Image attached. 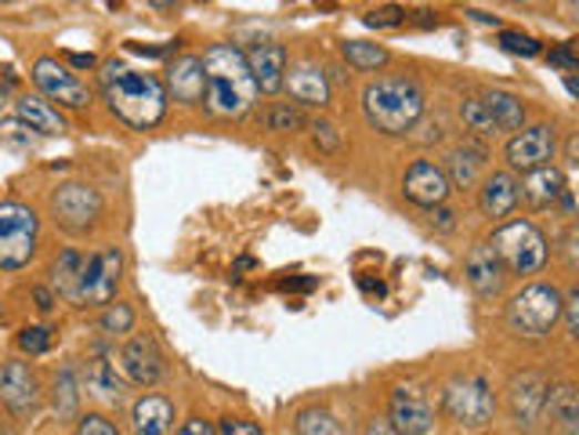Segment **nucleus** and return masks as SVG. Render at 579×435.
Returning a JSON list of instances; mask_svg holds the SVG:
<instances>
[{"mask_svg": "<svg viewBox=\"0 0 579 435\" xmlns=\"http://www.w3.org/2000/svg\"><path fill=\"white\" fill-rule=\"evenodd\" d=\"M489 247L500 257L504 272H511V276H536L550 257L547 236L540 233V225L529 222V218H511V222H504L492 233Z\"/></svg>", "mask_w": 579, "mask_h": 435, "instance_id": "nucleus-4", "label": "nucleus"}, {"mask_svg": "<svg viewBox=\"0 0 579 435\" xmlns=\"http://www.w3.org/2000/svg\"><path fill=\"white\" fill-rule=\"evenodd\" d=\"M0 320H4V308H0Z\"/></svg>", "mask_w": 579, "mask_h": 435, "instance_id": "nucleus-54", "label": "nucleus"}, {"mask_svg": "<svg viewBox=\"0 0 579 435\" xmlns=\"http://www.w3.org/2000/svg\"><path fill=\"white\" fill-rule=\"evenodd\" d=\"M80 272H84V254L73 247L62 251L51 265V294H59L69 305L84 308L80 305Z\"/></svg>", "mask_w": 579, "mask_h": 435, "instance_id": "nucleus-27", "label": "nucleus"}, {"mask_svg": "<svg viewBox=\"0 0 579 435\" xmlns=\"http://www.w3.org/2000/svg\"><path fill=\"white\" fill-rule=\"evenodd\" d=\"M134 435H171L174 428V403L163 396H142L131 406Z\"/></svg>", "mask_w": 579, "mask_h": 435, "instance_id": "nucleus-25", "label": "nucleus"}, {"mask_svg": "<svg viewBox=\"0 0 579 435\" xmlns=\"http://www.w3.org/2000/svg\"><path fill=\"white\" fill-rule=\"evenodd\" d=\"M123 280V254L116 247L94 251L80 272V305H109Z\"/></svg>", "mask_w": 579, "mask_h": 435, "instance_id": "nucleus-10", "label": "nucleus"}, {"mask_svg": "<svg viewBox=\"0 0 579 435\" xmlns=\"http://www.w3.org/2000/svg\"><path fill=\"white\" fill-rule=\"evenodd\" d=\"M283 287H286V291H290V287H294V291H312V287H315V280H294V283L286 280Z\"/></svg>", "mask_w": 579, "mask_h": 435, "instance_id": "nucleus-51", "label": "nucleus"}, {"mask_svg": "<svg viewBox=\"0 0 579 435\" xmlns=\"http://www.w3.org/2000/svg\"><path fill=\"white\" fill-rule=\"evenodd\" d=\"M16 117L33 134H44V139H59V134L69 131L62 109L51 105L44 94H19V99H16Z\"/></svg>", "mask_w": 579, "mask_h": 435, "instance_id": "nucleus-23", "label": "nucleus"}, {"mask_svg": "<svg viewBox=\"0 0 579 435\" xmlns=\"http://www.w3.org/2000/svg\"><path fill=\"white\" fill-rule=\"evenodd\" d=\"M0 403L8 406L11 414H33L40 406V381L30 371V363L11 360L4 371H0Z\"/></svg>", "mask_w": 579, "mask_h": 435, "instance_id": "nucleus-16", "label": "nucleus"}, {"mask_svg": "<svg viewBox=\"0 0 579 435\" xmlns=\"http://www.w3.org/2000/svg\"><path fill=\"white\" fill-rule=\"evenodd\" d=\"M561 316H565V334H579V291L572 287L569 294H561Z\"/></svg>", "mask_w": 579, "mask_h": 435, "instance_id": "nucleus-41", "label": "nucleus"}, {"mask_svg": "<svg viewBox=\"0 0 579 435\" xmlns=\"http://www.w3.org/2000/svg\"><path fill=\"white\" fill-rule=\"evenodd\" d=\"M431 225H438L443 233H453V229H457V214L446 208H431Z\"/></svg>", "mask_w": 579, "mask_h": 435, "instance_id": "nucleus-45", "label": "nucleus"}, {"mask_svg": "<svg viewBox=\"0 0 579 435\" xmlns=\"http://www.w3.org/2000/svg\"><path fill=\"white\" fill-rule=\"evenodd\" d=\"M99 91H102V102L109 105V113H113L120 124H128L131 131H149L167 117L171 99L156 73L131 70V65L113 59L102 65Z\"/></svg>", "mask_w": 579, "mask_h": 435, "instance_id": "nucleus-1", "label": "nucleus"}, {"mask_svg": "<svg viewBox=\"0 0 579 435\" xmlns=\"http://www.w3.org/2000/svg\"><path fill=\"white\" fill-rule=\"evenodd\" d=\"M388 421L398 435H427L435 428V406L413 385H398L388 403Z\"/></svg>", "mask_w": 579, "mask_h": 435, "instance_id": "nucleus-13", "label": "nucleus"}, {"mask_svg": "<svg viewBox=\"0 0 579 435\" xmlns=\"http://www.w3.org/2000/svg\"><path fill=\"white\" fill-rule=\"evenodd\" d=\"M443 411L464 428H486L496 414V396L489 381L478 374L453 377L443 392Z\"/></svg>", "mask_w": 579, "mask_h": 435, "instance_id": "nucleus-8", "label": "nucleus"}, {"mask_svg": "<svg viewBox=\"0 0 579 435\" xmlns=\"http://www.w3.org/2000/svg\"><path fill=\"white\" fill-rule=\"evenodd\" d=\"M51 406H54V414H59V421H73L80 414V385H77L73 371L54 374V381H51Z\"/></svg>", "mask_w": 579, "mask_h": 435, "instance_id": "nucleus-30", "label": "nucleus"}, {"mask_svg": "<svg viewBox=\"0 0 579 435\" xmlns=\"http://www.w3.org/2000/svg\"><path fill=\"white\" fill-rule=\"evenodd\" d=\"M460 120H464V131H471L475 139H492V134H496L489 109L481 105L478 94H467V99L460 102Z\"/></svg>", "mask_w": 579, "mask_h": 435, "instance_id": "nucleus-33", "label": "nucleus"}, {"mask_svg": "<svg viewBox=\"0 0 579 435\" xmlns=\"http://www.w3.org/2000/svg\"><path fill=\"white\" fill-rule=\"evenodd\" d=\"M88 392L91 396L105 399L109 406H120L123 403V381L116 377V366L109 360H88Z\"/></svg>", "mask_w": 579, "mask_h": 435, "instance_id": "nucleus-29", "label": "nucleus"}, {"mask_svg": "<svg viewBox=\"0 0 579 435\" xmlns=\"http://www.w3.org/2000/svg\"><path fill=\"white\" fill-rule=\"evenodd\" d=\"M19 352H26V356H44V352L51 348V331L48 326H26V331H19Z\"/></svg>", "mask_w": 579, "mask_h": 435, "instance_id": "nucleus-38", "label": "nucleus"}, {"mask_svg": "<svg viewBox=\"0 0 579 435\" xmlns=\"http://www.w3.org/2000/svg\"><path fill=\"white\" fill-rule=\"evenodd\" d=\"M565 189H569V182H565V171L555 168V163H544V168L526 174V182H518V193L532 211L558 208V196L565 193Z\"/></svg>", "mask_w": 579, "mask_h": 435, "instance_id": "nucleus-21", "label": "nucleus"}, {"mask_svg": "<svg viewBox=\"0 0 579 435\" xmlns=\"http://www.w3.org/2000/svg\"><path fill=\"white\" fill-rule=\"evenodd\" d=\"M283 91H286L297 105H315V109L329 105V77H326L323 65L312 62V59L286 62Z\"/></svg>", "mask_w": 579, "mask_h": 435, "instance_id": "nucleus-14", "label": "nucleus"}, {"mask_svg": "<svg viewBox=\"0 0 579 435\" xmlns=\"http://www.w3.org/2000/svg\"><path fill=\"white\" fill-rule=\"evenodd\" d=\"M203 109L217 120H236L246 117L257 102L254 73L246 65V54L240 44H211L203 54Z\"/></svg>", "mask_w": 579, "mask_h": 435, "instance_id": "nucleus-2", "label": "nucleus"}, {"mask_svg": "<svg viewBox=\"0 0 579 435\" xmlns=\"http://www.w3.org/2000/svg\"><path fill=\"white\" fill-rule=\"evenodd\" d=\"M547 377L544 374H518L511 385H507V406H511V417L518 428H536V421L544 417L547 403Z\"/></svg>", "mask_w": 579, "mask_h": 435, "instance_id": "nucleus-15", "label": "nucleus"}, {"mask_svg": "<svg viewBox=\"0 0 579 435\" xmlns=\"http://www.w3.org/2000/svg\"><path fill=\"white\" fill-rule=\"evenodd\" d=\"M544 414H550V421L561 428V435H576V425H579V392H576V385H569V381H565V385H550Z\"/></svg>", "mask_w": 579, "mask_h": 435, "instance_id": "nucleus-28", "label": "nucleus"}, {"mask_svg": "<svg viewBox=\"0 0 579 435\" xmlns=\"http://www.w3.org/2000/svg\"><path fill=\"white\" fill-rule=\"evenodd\" d=\"M294 435H348V428H344L341 421H337L334 414H329V411H319V406H308V411L297 414Z\"/></svg>", "mask_w": 579, "mask_h": 435, "instance_id": "nucleus-32", "label": "nucleus"}, {"mask_svg": "<svg viewBox=\"0 0 579 435\" xmlns=\"http://www.w3.org/2000/svg\"><path fill=\"white\" fill-rule=\"evenodd\" d=\"M561 320V291L555 283H529L507 302V326L526 342H544Z\"/></svg>", "mask_w": 579, "mask_h": 435, "instance_id": "nucleus-5", "label": "nucleus"}, {"mask_svg": "<svg viewBox=\"0 0 579 435\" xmlns=\"http://www.w3.org/2000/svg\"><path fill=\"white\" fill-rule=\"evenodd\" d=\"M521 203V193H518V179L515 171H492L486 182L478 189V208L492 222H504V218H511L515 208Z\"/></svg>", "mask_w": 579, "mask_h": 435, "instance_id": "nucleus-20", "label": "nucleus"}, {"mask_svg": "<svg viewBox=\"0 0 579 435\" xmlns=\"http://www.w3.org/2000/svg\"><path fill=\"white\" fill-rule=\"evenodd\" d=\"M312 139L319 153H337L341 149V131L337 124H329V120H312Z\"/></svg>", "mask_w": 579, "mask_h": 435, "instance_id": "nucleus-39", "label": "nucleus"}, {"mask_svg": "<svg viewBox=\"0 0 579 435\" xmlns=\"http://www.w3.org/2000/svg\"><path fill=\"white\" fill-rule=\"evenodd\" d=\"M120 366L131 385H142V388H153L163 377V356L149 334H134L131 342L120 348Z\"/></svg>", "mask_w": 579, "mask_h": 435, "instance_id": "nucleus-17", "label": "nucleus"}, {"mask_svg": "<svg viewBox=\"0 0 579 435\" xmlns=\"http://www.w3.org/2000/svg\"><path fill=\"white\" fill-rule=\"evenodd\" d=\"M547 62L555 65V70L576 73V70H579V59H576V44H572V40H565V44L550 48V51H547Z\"/></svg>", "mask_w": 579, "mask_h": 435, "instance_id": "nucleus-40", "label": "nucleus"}, {"mask_svg": "<svg viewBox=\"0 0 579 435\" xmlns=\"http://www.w3.org/2000/svg\"><path fill=\"white\" fill-rule=\"evenodd\" d=\"M30 80L37 84V94H44L51 105L59 102V109H88L91 105V88L73 70H65L59 59H51V54L33 62Z\"/></svg>", "mask_w": 579, "mask_h": 435, "instance_id": "nucleus-9", "label": "nucleus"}, {"mask_svg": "<svg viewBox=\"0 0 579 435\" xmlns=\"http://www.w3.org/2000/svg\"><path fill=\"white\" fill-rule=\"evenodd\" d=\"M33 302H37L40 312H51V308H54V294H51V287H33Z\"/></svg>", "mask_w": 579, "mask_h": 435, "instance_id": "nucleus-47", "label": "nucleus"}, {"mask_svg": "<svg viewBox=\"0 0 579 435\" xmlns=\"http://www.w3.org/2000/svg\"><path fill=\"white\" fill-rule=\"evenodd\" d=\"M69 62H73L77 70H91V65H94V54H69Z\"/></svg>", "mask_w": 579, "mask_h": 435, "instance_id": "nucleus-50", "label": "nucleus"}, {"mask_svg": "<svg viewBox=\"0 0 579 435\" xmlns=\"http://www.w3.org/2000/svg\"><path fill=\"white\" fill-rule=\"evenodd\" d=\"M427 94L417 77L409 73H388L369 80L363 88V117L366 124L388 134V139H406L413 128L424 120Z\"/></svg>", "mask_w": 579, "mask_h": 435, "instance_id": "nucleus-3", "label": "nucleus"}, {"mask_svg": "<svg viewBox=\"0 0 579 435\" xmlns=\"http://www.w3.org/2000/svg\"><path fill=\"white\" fill-rule=\"evenodd\" d=\"M174 435H217V428L203 417H189V421H182V428H177Z\"/></svg>", "mask_w": 579, "mask_h": 435, "instance_id": "nucleus-44", "label": "nucleus"}, {"mask_svg": "<svg viewBox=\"0 0 579 435\" xmlns=\"http://www.w3.org/2000/svg\"><path fill=\"white\" fill-rule=\"evenodd\" d=\"M243 54H246V65H251V73H254L257 91H265V94L283 91V73H286V62H290L283 44H275V40H257V44H251V51H243Z\"/></svg>", "mask_w": 579, "mask_h": 435, "instance_id": "nucleus-19", "label": "nucleus"}, {"mask_svg": "<svg viewBox=\"0 0 579 435\" xmlns=\"http://www.w3.org/2000/svg\"><path fill=\"white\" fill-rule=\"evenodd\" d=\"M369 30H398V26H406L409 16H406V8H398V4H384V8H374L369 16L363 19Z\"/></svg>", "mask_w": 579, "mask_h": 435, "instance_id": "nucleus-37", "label": "nucleus"}, {"mask_svg": "<svg viewBox=\"0 0 579 435\" xmlns=\"http://www.w3.org/2000/svg\"><path fill=\"white\" fill-rule=\"evenodd\" d=\"M51 218L54 225L65 229L69 236H84L99 225V218L105 211V200L94 185L88 182H65L51 193Z\"/></svg>", "mask_w": 579, "mask_h": 435, "instance_id": "nucleus-7", "label": "nucleus"}, {"mask_svg": "<svg viewBox=\"0 0 579 435\" xmlns=\"http://www.w3.org/2000/svg\"><path fill=\"white\" fill-rule=\"evenodd\" d=\"M521 4H529V0H521Z\"/></svg>", "mask_w": 579, "mask_h": 435, "instance_id": "nucleus-55", "label": "nucleus"}, {"mask_svg": "<svg viewBox=\"0 0 579 435\" xmlns=\"http://www.w3.org/2000/svg\"><path fill=\"white\" fill-rule=\"evenodd\" d=\"M308 120H305V113H301V105L297 102H272V109H268V128L272 131H301L305 128Z\"/></svg>", "mask_w": 579, "mask_h": 435, "instance_id": "nucleus-34", "label": "nucleus"}, {"mask_svg": "<svg viewBox=\"0 0 579 435\" xmlns=\"http://www.w3.org/2000/svg\"><path fill=\"white\" fill-rule=\"evenodd\" d=\"M77 435H120L113 421H105L102 414H88L77 421Z\"/></svg>", "mask_w": 579, "mask_h": 435, "instance_id": "nucleus-42", "label": "nucleus"}, {"mask_svg": "<svg viewBox=\"0 0 579 435\" xmlns=\"http://www.w3.org/2000/svg\"><path fill=\"white\" fill-rule=\"evenodd\" d=\"M558 153V131L555 124H529L511 134L504 156H507V171H521L529 174L536 168H544Z\"/></svg>", "mask_w": 579, "mask_h": 435, "instance_id": "nucleus-11", "label": "nucleus"}, {"mask_svg": "<svg viewBox=\"0 0 579 435\" xmlns=\"http://www.w3.org/2000/svg\"><path fill=\"white\" fill-rule=\"evenodd\" d=\"M496 44L507 54H521V59H536V54H544V44L529 33H518V30H500L496 33Z\"/></svg>", "mask_w": 579, "mask_h": 435, "instance_id": "nucleus-35", "label": "nucleus"}, {"mask_svg": "<svg viewBox=\"0 0 579 435\" xmlns=\"http://www.w3.org/2000/svg\"><path fill=\"white\" fill-rule=\"evenodd\" d=\"M163 88H167V99L182 102V105H196L203 102V62L200 54H177L167 70V80H163Z\"/></svg>", "mask_w": 579, "mask_h": 435, "instance_id": "nucleus-22", "label": "nucleus"}, {"mask_svg": "<svg viewBox=\"0 0 579 435\" xmlns=\"http://www.w3.org/2000/svg\"><path fill=\"white\" fill-rule=\"evenodd\" d=\"M217 435H265V432H261V425H254V421L222 417V425H217Z\"/></svg>", "mask_w": 579, "mask_h": 435, "instance_id": "nucleus-43", "label": "nucleus"}, {"mask_svg": "<svg viewBox=\"0 0 579 435\" xmlns=\"http://www.w3.org/2000/svg\"><path fill=\"white\" fill-rule=\"evenodd\" d=\"M453 185L446 179V171L438 168L435 160H413L406 174H403V196L409 203H417V208L431 211V208H443L449 200Z\"/></svg>", "mask_w": 579, "mask_h": 435, "instance_id": "nucleus-12", "label": "nucleus"}, {"mask_svg": "<svg viewBox=\"0 0 579 435\" xmlns=\"http://www.w3.org/2000/svg\"><path fill=\"white\" fill-rule=\"evenodd\" d=\"M40 218L30 203L4 200L0 203V269L19 272L37 257Z\"/></svg>", "mask_w": 579, "mask_h": 435, "instance_id": "nucleus-6", "label": "nucleus"}, {"mask_svg": "<svg viewBox=\"0 0 579 435\" xmlns=\"http://www.w3.org/2000/svg\"><path fill=\"white\" fill-rule=\"evenodd\" d=\"M558 203H561L565 218H576V196H572V189H565V193L558 196Z\"/></svg>", "mask_w": 579, "mask_h": 435, "instance_id": "nucleus-49", "label": "nucleus"}, {"mask_svg": "<svg viewBox=\"0 0 579 435\" xmlns=\"http://www.w3.org/2000/svg\"><path fill=\"white\" fill-rule=\"evenodd\" d=\"M486 160H489L486 145H481V142H464V145H457L446 156L443 171H446V179H449L453 189H475L481 182V174H486Z\"/></svg>", "mask_w": 579, "mask_h": 435, "instance_id": "nucleus-24", "label": "nucleus"}, {"mask_svg": "<svg viewBox=\"0 0 579 435\" xmlns=\"http://www.w3.org/2000/svg\"><path fill=\"white\" fill-rule=\"evenodd\" d=\"M102 331L105 334H131L134 331V308L128 302H109L102 312Z\"/></svg>", "mask_w": 579, "mask_h": 435, "instance_id": "nucleus-36", "label": "nucleus"}, {"mask_svg": "<svg viewBox=\"0 0 579 435\" xmlns=\"http://www.w3.org/2000/svg\"><path fill=\"white\" fill-rule=\"evenodd\" d=\"M149 4H153L156 11H167V8H174V4H177V0H149Z\"/></svg>", "mask_w": 579, "mask_h": 435, "instance_id": "nucleus-53", "label": "nucleus"}, {"mask_svg": "<svg viewBox=\"0 0 579 435\" xmlns=\"http://www.w3.org/2000/svg\"><path fill=\"white\" fill-rule=\"evenodd\" d=\"M366 435H398V432L392 428V421H388V417H374V421H369V425H366Z\"/></svg>", "mask_w": 579, "mask_h": 435, "instance_id": "nucleus-48", "label": "nucleus"}, {"mask_svg": "<svg viewBox=\"0 0 579 435\" xmlns=\"http://www.w3.org/2000/svg\"><path fill=\"white\" fill-rule=\"evenodd\" d=\"M481 105L489 109V117H492V124H496V134L500 131H521L526 128V102L518 99L515 91H504V88H489V91H481L478 94Z\"/></svg>", "mask_w": 579, "mask_h": 435, "instance_id": "nucleus-26", "label": "nucleus"}, {"mask_svg": "<svg viewBox=\"0 0 579 435\" xmlns=\"http://www.w3.org/2000/svg\"><path fill=\"white\" fill-rule=\"evenodd\" d=\"M417 26H438V19H431V11H417V19H413Z\"/></svg>", "mask_w": 579, "mask_h": 435, "instance_id": "nucleus-52", "label": "nucleus"}, {"mask_svg": "<svg viewBox=\"0 0 579 435\" xmlns=\"http://www.w3.org/2000/svg\"><path fill=\"white\" fill-rule=\"evenodd\" d=\"M177 48V40L174 44H167V48H145V44H128V51H134V54H145V59H163V54H171Z\"/></svg>", "mask_w": 579, "mask_h": 435, "instance_id": "nucleus-46", "label": "nucleus"}, {"mask_svg": "<svg viewBox=\"0 0 579 435\" xmlns=\"http://www.w3.org/2000/svg\"><path fill=\"white\" fill-rule=\"evenodd\" d=\"M341 54H344V62H348L352 70H358V73H369V70L388 65V48L369 44V40H344Z\"/></svg>", "mask_w": 579, "mask_h": 435, "instance_id": "nucleus-31", "label": "nucleus"}, {"mask_svg": "<svg viewBox=\"0 0 579 435\" xmlns=\"http://www.w3.org/2000/svg\"><path fill=\"white\" fill-rule=\"evenodd\" d=\"M464 276H467V283H471V291L478 297H500L504 283H507V272L500 265V257L492 254L489 243H475V247L467 251Z\"/></svg>", "mask_w": 579, "mask_h": 435, "instance_id": "nucleus-18", "label": "nucleus"}]
</instances>
